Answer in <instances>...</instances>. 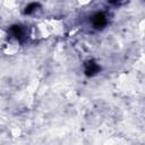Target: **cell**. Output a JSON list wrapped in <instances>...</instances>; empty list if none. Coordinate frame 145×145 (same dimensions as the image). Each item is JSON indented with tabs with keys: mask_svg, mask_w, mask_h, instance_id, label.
<instances>
[{
	"mask_svg": "<svg viewBox=\"0 0 145 145\" xmlns=\"http://www.w3.org/2000/svg\"><path fill=\"white\" fill-rule=\"evenodd\" d=\"M105 24H106V18H105V16L103 14L99 12V14H96L93 17V25H94V27L102 28V27L105 26Z\"/></svg>",
	"mask_w": 145,
	"mask_h": 145,
	"instance_id": "obj_2",
	"label": "cell"
},
{
	"mask_svg": "<svg viewBox=\"0 0 145 145\" xmlns=\"http://www.w3.org/2000/svg\"><path fill=\"white\" fill-rule=\"evenodd\" d=\"M10 31H11V33L14 34L15 37H17L18 40H23V36H24V29H23L22 26H19V25H14V26H11Z\"/></svg>",
	"mask_w": 145,
	"mask_h": 145,
	"instance_id": "obj_3",
	"label": "cell"
},
{
	"mask_svg": "<svg viewBox=\"0 0 145 145\" xmlns=\"http://www.w3.org/2000/svg\"><path fill=\"white\" fill-rule=\"evenodd\" d=\"M99 71H100V66L95 61L91 60V61H87L85 63V74L87 76H93Z\"/></svg>",
	"mask_w": 145,
	"mask_h": 145,
	"instance_id": "obj_1",
	"label": "cell"
},
{
	"mask_svg": "<svg viewBox=\"0 0 145 145\" xmlns=\"http://www.w3.org/2000/svg\"><path fill=\"white\" fill-rule=\"evenodd\" d=\"M37 7H39V3H36V2L29 3V5L26 7V9H25V14H32Z\"/></svg>",
	"mask_w": 145,
	"mask_h": 145,
	"instance_id": "obj_4",
	"label": "cell"
},
{
	"mask_svg": "<svg viewBox=\"0 0 145 145\" xmlns=\"http://www.w3.org/2000/svg\"><path fill=\"white\" fill-rule=\"evenodd\" d=\"M111 3H118V0H109Z\"/></svg>",
	"mask_w": 145,
	"mask_h": 145,
	"instance_id": "obj_5",
	"label": "cell"
}]
</instances>
